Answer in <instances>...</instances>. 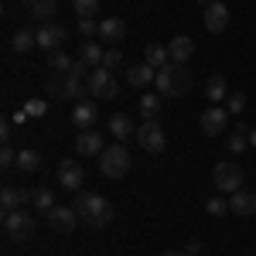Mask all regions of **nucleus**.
I'll return each mask as SVG.
<instances>
[{"instance_id": "obj_1", "label": "nucleus", "mask_w": 256, "mask_h": 256, "mask_svg": "<svg viewBox=\"0 0 256 256\" xmlns=\"http://www.w3.org/2000/svg\"><path fill=\"white\" fill-rule=\"evenodd\" d=\"M76 212H79V218L86 222V226H92V229H102V226L113 222V205H110L102 195H96V192H79Z\"/></svg>"}, {"instance_id": "obj_2", "label": "nucleus", "mask_w": 256, "mask_h": 256, "mask_svg": "<svg viewBox=\"0 0 256 256\" xmlns=\"http://www.w3.org/2000/svg\"><path fill=\"white\" fill-rule=\"evenodd\" d=\"M154 86H158V96H164V99L184 96V92L192 89V72H188L184 65L171 62V65L158 68V79H154Z\"/></svg>"}, {"instance_id": "obj_3", "label": "nucleus", "mask_w": 256, "mask_h": 256, "mask_svg": "<svg viewBox=\"0 0 256 256\" xmlns=\"http://www.w3.org/2000/svg\"><path fill=\"white\" fill-rule=\"evenodd\" d=\"M130 171V150L123 147V144H113V147H106L102 154H99V174L102 178H123Z\"/></svg>"}, {"instance_id": "obj_4", "label": "nucleus", "mask_w": 256, "mask_h": 256, "mask_svg": "<svg viewBox=\"0 0 256 256\" xmlns=\"http://www.w3.org/2000/svg\"><path fill=\"white\" fill-rule=\"evenodd\" d=\"M4 236L10 239V242H28V239L34 236V218L28 216V212L4 216Z\"/></svg>"}, {"instance_id": "obj_5", "label": "nucleus", "mask_w": 256, "mask_h": 256, "mask_svg": "<svg viewBox=\"0 0 256 256\" xmlns=\"http://www.w3.org/2000/svg\"><path fill=\"white\" fill-rule=\"evenodd\" d=\"M86 89H89V96H92V99H113L120 92V82L113 79V72H110V68H102V65H99L96 72L86 79Z\"/></svg>"}, {"instance_id": "obj_6", "label": "nucleus", "mask_w": 256, "mask_h": 256, "mask_svg": "<svg viewBox=\"0 0 256 256\" xmlns=\"http://www.w3.org/2000/svg\"><path fill=\"white\" fill-rule=\"evenodd\" d=\"M212 181H216L218 192H239L242 188V168L239 164H232V160H222V164H216V171H212Z\"/></svg>"}, {"instance_id": "obj_7", "label": "nucleus", "mask_w": 256, "mask_h": 256, "mask_svg": "<svg viewBox=\"0 0 256 256\" xmlns=\"http://www.w3.org/2000/svg\"><path fill=\"white\" fill-rule=\"evenodd\" d=\"M137 144L147 150V154H160V150H164L168 140H164V130H160L158 120H144V123L137 126Z\"/></svg>"}, {"instance_id": "obj_8", "label": "nucleus", "mask_w": 256, "mask_h": 256, "mask_svg": "<svg viewBox=\"0 0 256 256\" xmlns=\"http://www.w3.org/2000/svg\"><path fill=\"white\" fill-rule=\"evenodd\" d=\"M52 96L65 99V102H82V99H89V89H86V82L76 79V76H62V79L52 86Z\"/></svg>"}, {"instance_id": "obj_9", "label": "nucleus", "mask_w": 256, "mask_h": 256, "mask_svg": "<svg viewBox=\"0 0 256 256\" xmlns=\"http://www.w3.org/2000/svg\"><path fill=\"white\" fill-rule=\"evenodd\" d=\"M44 216H48V226H52L55 232H72L76 222H82L79 212H76V205H55V208L44 212Z\"/></svg>"}, {"instance_id": "obj_10", "label": "nucleus", "mask_w": 256, "mask_h": 256, "mask_svg": "<svg viewBox=\"0 0 256 256\" xmlns=\"http://www.w3.org/2000/svg\"><path fill=\"white\" fill-rule=\"evenodd\" d=\"M82 181H86V174H82V164L76 158H65L58 164V184L62 188H68V192H79Z\"/></svg>"}, {"instance_id": "obj_11", "label": "nucleus", "mask_w": 256, "mask_h": 256, "mask_svg": "<svg viewBox=\"0 0 256 256\" xmlns=\"http://www.w3.org/2000/svg\"><path fill=\"white\" fill-rule=\"evenodd\" d=\"M72 123H76V130H92L99 123V106L92 99H82L72 106Z\"/></svg>"}, {"instance_id": "obj_12", "label": "nucleus", "mask_w": 256, "mask_h": 256, "mask_svg": "<svg viewBox=\"0 0 256 256\" xmlns=\"http://www.w3.org/2000/svg\"><path fill=\"white\" fill-rule=\"evenodd\" d=\"M198 123H202V134H205V137H218V134L226 130V123H229V113H226L222 106H208Z\"/></svg>"}, {"instance_id": "obj_13", "label": "nucleus", "mask_w": 256, "mask_h": 256, "mask_svg": "<svg viewBox=\"0 0 256 256\" xmlns=\"http://www.w3.org/2000/svg\"><path fill=\"white\" fill-rule=\"evenodd\" d=\"M205 28H208L212 34H222V31L229 28V7L218 4V0L205 4Z\"/></svg>"}, {"instance_id": "obj_14", "label": "nucleus", "mask_w": 256, "mask_h": 256, "mask_svg": "<svg viewBox=\"0 0 256 256\" xmlns=\"http://www.w3.org/2000/svg\"><path fill=\"white\" fill-rule=\"evenodd\" d=\"M34 38H38V48H44V52H58L62 41H65V28H58V24H41L38 31H34Z\"/></svg>"}, {"instance_id": "obj_15", "label": "nucleus", "mask_w": 256, "mask_h": 256, "mask_svg": "<svg viewBox=\"0 0 256 256\" xmlns=\"http://www.w3.org/2000/svg\"><path fill=\"white\" fill-rule=\"evenodd\" d=\"M31 202V192L28 188H4V195H0V208H4V216H10V212H20L24 205Z\"/></svg>"}, {"instance_id": "obj_16", "label": "nucleus", "mask_w": 256, "mask_h": 256, "mask_svg": "<svg viewBox=\"0 0 256 256\" xmlns=\"http://www.w3.org/2000/svg\"><path fill=\"white\" fill-rule=\"evenodd\" d=\"M106 147H102V137H99L96 130H82L79 137H76V154L82 158H99Z\"/></svg>"}, {"instance_id": "obj_17", "label": "nucleus", "mask_w": 256, "mask_h": 256, "mask_svg": "<svg viewBox=\"0 0 256 256\" xmlns=\"http://www.w3.org/2000/svg\"><path fill=\"white\" fill-rule=\"evenodd\" d=\"M123 34H126V24H123L120 18L99 20V38L106 41V44H120V41H123Z\"/></svg>"}, {"instance_id": "obj_18", "label": "nucleus", "mask_w": 256, "mask_h": 256, "mask_svg": "<svg viewBox=\"0 0 256 256\" xmlns=\"http://www.w3.org/2000/svg\"><path fill=\"white\" fill-rule=\"evenodd\" d=\"M192 52H195V41L188 38V34H178V38H171V44H168V55H171V62H178V65H184V62L192 58Z\"/></svg>"}, {"instance_id": "obj_19", "label": "nucleus", "mask_w": 256, "mask_h": 256, "mask_svg": "<svg viewBox=\"0 0 256 256\" xmlns=\"http://www.w3.org/2000/svg\"><path fill=\"white\" fill-rule=\"evenodd\" d=\"M229 212H236V216H256V195L253 192H232L229 198Z\"/></svg>"}, {"instance_id": "obj_20", "label": "nucleus", "mask_w": 256, "mask_h": 256, "mask_svg": "<svg viewBox=\"0 0 256 256\" xmlns=\"http://www.w3.org/2000/svg\"><path fill=\"white\" fill-rule=\"evenodd\" d=\"M126 79H130L134 89H144V86H150V82L158 79V68H150V65L144 62V65H134V68H130V76H126Z\"/></svg>"}, {"instance_id": "obj_21", "label": "nucleus", "mask_w": 256, "mask_h": 256, "mask_svg": "<svg viewBox=\"0 0 256 256\" xmlns=\"http://www.w3.org/2000/svg\"><path fill=\"white\" fill-rule=\"evenodd\" d=\"M144 62H147L150 68H164V65H171L168 44H147V48H144Z\"/></svg>"}, {"instance_id": "obj_22", "label": "nucleus", "mask_w": 256, "mask_h": 256, "mask_svg": "<svg viewBox=\"0 0 256 256\" xmlns=\"http://www.w3.org/2000/svg\"><path fill=\"white\" fill-rule=\"evenodd\" d=\"M205 96H208V102H212V106H216V102H222V99H229L226 76H208V82H205Z\"/></svg>"}, {"instance_id": "obj_23", "label": "nucleus", "mask_w": 256, "mask_h": 256, "mask_svg": "<svg viewBox=\"0 0 256 256\" xmlns=\"http://www.w3.org/2000/svg\"><path fill=\"white\" fill-rule=\"evenodd\" d=\"M130 130L137 134V126L130 123L126 113H113V116H110V134H113L116 140H126V137H130Z\"/></svg>"}, {"instance_id": "obj_24", "label": "nucleus", "mask_w": 256, "mask_h": 256, "mask_svg": "<svg viewBox=\"0 0 256 256\" xmlns=\"http://www.w3.org/2000/svg\"><path fill=\"white\" fill-rule=\"evenodd\" d=\"M14 168L24 171V174H34V171H41V154H38V150H18Z\"/></svg>"}, {"instance_id": "obj_25", "label": "nucleus", "mask_w": 256, "mask_h": 256, "mask_svg": "<svg viewBox=\"0 0 256 256\" xmlns=\"http://www.w3.org/2000/svg\"><path fill=\"white\" fill-rule=\"evenodd\" d=\"M102 55H106V52H102V44H99V41H92V38L79 44V58L89 62V65H102Z\"/></svg>"}, {"instance_id": "obj_26", "label": "nucleus", "mask_w": 256, "mask_h": 256, "mask_svg": "<svg viewBox=\"0 0 256 256\" xmlns=\"http://www.w3.org/2000/svg\"><path fill=\"white\" fill-rule=\"evenodd\" d=\"M28 10H31V18H34V20L48 24V20L55 18V10H58V0H38V4H31Z\"/></svg>"}, {"instance_id": "obj_27", "label": "nucleus", "mask_w": 256, "mask_h": 256, "mask_svg": "<svg viewBox=\"0 0 256 256\" xmlns=\"http://www.w3.org/2000/svg\"><path fill=\"white\" fill-rule=\"evenodd\" d=\"M31 205H34L38 212H52L58 202H55V192H48V188H34V192H31Z\"/></svg>"}, {"instance_id": "obj_28", "label": "nucleus", "mask_w": 256, "mask_h": 256, "mask_svg": "<svg viewBox=\"0 0 256 256\" xmlns=\"http://www.w3.org/2000/svg\"><path fill=\"white\" fill-rule=\"evenodd\" d=\"M14 52H31V48H38V38H34V31H28V28H20L18 34H14Z\"/></svg>"}, {"instance_id": "obj_29", "label": "nucleus", "mask_w": 256, "mask_h": 256, "mask_svg": "<svg viewBox=\"0 0 256 256\" xmlns=\"http://www.w3.org/2000/svg\"><path fill=\"white\" fill-rule=\"evenodd\" d=\"M226 147H229L232 154H242V150L250 147V130H246V126H239L236 134H229V140H226Z\"/></svg>"}, {"instance_id": "obj_30", "label": "nucleus", "mask_w": 256, "mask_h": 256, "mask_svg": "<svg viewBox=\"0 0 256 256\" xmlns=\"http://www.w3.org/2000/svg\"><path fill=\"white\" fill-rule=\"evenodd\" d=\"M140 113H144V120H158V113H160V102H158V96H140Z\"/></svg>"}, {"instance_id": "obj_31", "label": "nucleus", "mask_w": 256, "mask_h": 256, "mask_svg": "<svg viewBox=\"0 0 256 256\" xmlns=\"http://www.w3.org/2000/svg\"><path fill=\"white\" fill-rule=\"evenodd\" d=\"M48 65H52V68H55V72H62V76H68V72H72V65H76V62L68 58V55H65V52H52V62H48Z\"/></svg>"}, {"instance_id": "obj_32", "label": "nucleus", "mask_w": 256, "mask_h": 256, "mask_svg": "<svg viewBox=\"0 0 256 256\" xmlns=\"http://www.w3.org/2000/svg\"><path fill=\"white\" fill-rule=\"evenodd\" d=\"M242 110H246V96H242V92H232V96L226 99V113H232V116H239Z\"/></svg>"}, {"instance_id": "obj_33", "label": "nucleus", "mask_w": 256, "mask_h": 256, "mask_svg": "<svg viewBox=\"0 0 256 256\" xmlns=\"http://www.w3.org/2000/svg\"><path fill=\"white\" fill-rule=\"evenodd\" d=\"M79 34L86 41L92 38V34H99V20L96 18H79Z\"/></svg>"}, {"instance_id": "obj_34", "label": "nucleus", "mask_w": 256, "mask_h": 256, "mask_svg": "<svg viewBox=\"0 0 256 256\" xmlns=\"http://www.w3.org/2000/svg\"><path fill=\"white\" fill-rule=\"evenodd\" d=\"M99 10V0H76V14L79 18H96Z\"/></svg>"}, {"instance_id": "obj_35", "label": "nucleus", "mask_w": 256, "mask_h": 256, "mask_svg": "<svg viewBox=\"0 0 256 256\" xmlns=\"http://www.w3.org/2000/svg\"><path fill=\"white\" fill-rule=\"evenodd\" d=\"M120 65H123V55H120L116 48H106V55H102V68H110V72H116Z\"/></svg>"}, {"instance_id": "obj_36", "label": "nucleus", "mask_w": 256, "mask_h": 256, "mask_svg": "<svg viewBox=\"0 0 256 256\" xmlns=\"http://www.w3.org/2000/svg\"><path fill=\"white\" fill-rule=\"evenodd\" d=\"M205 212H208V216H226V212H229V202H226V198H208V202H205Z\"/></svg>"}, {"instance_id": "obj_37", "label": "nucleus", "mask_w": 256, "mask_h": 256, "mask_svg": "<svg viewBox=\"0 0 256 256\" xmlns=\"http://www.w3.org/2000/svg\"><path fill=\"white\" fill-rule=\"evenodd\" d=\"M14 160H18V150H14L10 144H4V150H0V164H4V168H10Z\"/></svg>"}, {"instance_id": "obj_38", "label": "nucleus", "mask_w": 256, "mask_h": 256, "mask_svg": "<svg viewBox=\"0 0 256 256\" xmlns=\"http://www.w3.org/2000/svg\"><path fill=\"white\" fill-rule=\"evenodd\" d=\"M68 76H76V79H89V62L76 58V65H72V72Z\"/></svg>"}, {"instance_id": "obj_39", "label": "nucleus", "mask_w": 256, "mask_h": 256, "mask_svg": "<svg viewBox=\"0 0 256 256\" xmlns=\"http://www.w3.org/2000/svg\"><path fill=\"white\" fill-rule=\"evenodd\" d=\"M24 110H28L31 116H41V113H44V102H41V99H31V102H28Z\"/></svg>"}, {"instance_id": "obj_40", "label": "nucleus", "mask_w": 256, "mask_h": 256, "mask_svg": "<svg viewBox=\"0 0 256 256\" xmlns=\"http://www.w3.org/2000/svg\"><path fill=\"white\" fill-rule=\"evenodd\" d=\"M184 253H188V256H198V253H202V239H192V242L184 246Z\"/></svg>"}, {"instance_id": "obj_41", "label": "nucleus", "mask_w": 256, "mask_h": 256, "mask_svg": "<svg viewBox=\"0 0 256 256\" xmlns=\"http://www.w3.org/2000/svg\"><path fill=\"white\" fill-rule=\"evenodd\" d=\"M10 123H14V120H4V126H0V137H4V144H7V140H10V134H14V130H10Z\"/></svg>"}, {"instance_id": "obj_42", "label": "nucleus", "mask_w": 256, "mask_h": 256, "mask_svg": "<svg viewBox=\"0 0 256 256\" xmlns=\"http://www.w3.org/2000/svg\"><path fill=\"white\" fill-rule=\"evenodd\" d=\"M28 116H31L28 110H18V113H14V116H10V120H14V123H18V126H20V123H28Z\"/></svg>"}, {"instance_id": "obj_43", "label": "nucleus", "mask_w": 256, "mask_h": 256, "mask_svg": "<svg viewBox=\"0 0 256 256\" xmlns=\"http://www.w3.org/2000/svg\"><path fill=\"white\" fill-rule=\"evenodd\" d=\"M250 147H256V130H250Z\"/></svg>"}, {"instance_id": "obj_44", "label": "nucleus", "mask_w": 256, "mask_h": 256, "mask_svg": "<svg viewBox=\"0 0 256 256\" xmlns=\"http://www.w3.org/2000/svg\"><path fill=\"white\" fill-rule=\"evenodd\" d=\"M160 256H188V253H184V250H181V253H160Z\"/></svg>"}, {"instance_id": "obj_45", "label": "nucleus", "mask_w": 256, "mask_h": 256, "mask_svg": "<svg viewBox=\"0 0 256 256\" xmlns=\"http://www.w3.org/2000/svg\"><path fill=\"white\" fill-rule=\"evenodd\" d=\"M20 4H28V7H31V4H38V0H20Z\"/></svg>"}]
</instances>
